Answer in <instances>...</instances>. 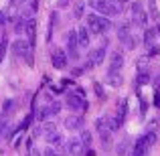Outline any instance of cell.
Returning a JSON list of instances; mask_svg holds the SVG:
<instances>
[{"instance_id": "obj_1", "label": "cell", "mask_w": 160, "mask_h": 156, "mask_svg": "<svg viewBox=\"0 0 160 156\" xmlns=\"http://www.w3.org/2000/svg\"><path fill=\"white\" fill-rule=\"evenodd\" d=\"M109 27H112V23H109L106 16L95 14V12H91L87 16V31H91L93 35H103V33L109 31Z\"/></svg>"}, {"instance_id": "obj_2", "label": "cell", "mask_w": 160, "mask_h": 156, "mask_svg": "<svg viewBox=\"0 0 160 156\" xmlns=\"http://www.w3.org/2000/svg\"><path fill=\"white\" fill-rule=\"evenodd\" d=\"M132 23L140 28H146V24H148V14L140 2H132Z\"/></svg>"}, {"instance_id": "obj_3", "label": "cell", "mask_w": 160, "mask_h": 156, "mask_svg": "<svg viewBox=\"0 0 160 156\" xmlns=\"http://www.w3.org/2000/svg\"><path fill=\"white\" fill-rule=\"evenodd\" d=\"M106 47L103 45H99V47H95V49H91L89 51V57H87V67H98V65H102L103 61H106Z\"/></svg>"}, {"instance_id": "obj_4", "label": "cell", "mask_w": 160, "mask_h": 156, "mask_svg": "<svg viewBox=\"0 0 160 156\" xmlns=\"http://www.w3.org/2000/svg\"><path fill=\"white\" fill-rule=\"evenodd\" d=\"M118 39L126 45V49H134L136 47V39L132 37L128 24H120V27H118Z\"/></svg>"}, {"instance_id": "obj_5", "label": "cell", "mask_w": 160, "mask_h": 156, "mask_svg": "<svg viewBox=\"0 0 160 156\" xmlns=\"http://www.w3.org/2000/svg\"><path fill=\"white\" fill-rule=\"evenodd\" d=\"M51 63L55 69H65L67 63H69V57H67V53L63 51V49H53L51 53Z\"/></svg>"}, {"instance_id": "obj_6", "label": "cell", "mask_w": 160, "mask_h": 156, "mask_svg": "<svg viewBox=\"0 0 160 156\" xmlns=\"http://www.w3.org/2000/svg\"><path fill=\"white\" fill-rule=\"evenodd\" d=\"M67 105H69L73 112H85L87 109V103H85V99L81 98V93H69L67 95Z\"/></svg>"}, {"instance_id": "obj_7", "label": "cell", "mask_w": 160, "mask_h": 156, "mask_svg": "<svg viewBox=\"0 0 160 156\" xmlns=\"http://www.w3.org/2000/svg\"><path fill=\"white\" fill-rule=\"evenodd\" d=\"M65 128L67 130H83L85 128V118L77 116V113H75V116H69L65 120Z\"/></svg>"}, {"instance_id": "obj_8", "label": "cell", "mask_w": 160, "mask_h": 156, "mask_svg": "<svg viewBox=\"0 0 160 156\" xmlns=\"http://www.w3.org/2000/svg\"><path fill=\"white\" fill-rule=\"evenodd\" d=\"M122 67H124V55L120 51L109 53V69L108 71H122Z\"/></svg>"}, {"instance_id": "obj_9", "label": "cell", "mask_w": 160, "mask_h": 156, "mask_svg": "<svg viewBox=\"0 0 160 156\" xmlns=\"http://www.w3.org/2000/svg\"><path fill=\"white\" fill-rule=\"evenodd\" d=\"M75 39H77L79 49H87L89 47V31H87V27L77 28V31H75Z\"/></svg>"}, {"instance_id": "obj_10", "label": "cell", "mask_w": 160, "mask_h": 156, "mask_svg": "<svg viewBox=\"0 0 160 156\" xmlns=\"http://www.w3.org/2000/svg\"><path fill=\"white\" fill-rule=\"evenodd\" d=\"M67 57L71 59H77L79 57V45H77V39H75V31L69 33V41H67Z\"/></svg>"}, {"instance_id": "obj_11", "label": "cell", "mask_w": 160, "mask_h": 156, "mask_svg": "<svg viewBox=\"0 0 160 156\" xmlns=\"http://www.w3.org/2000/svg\"><path fill=\"white\" fill-rule=\"evenodd\" d=\"M12 55H14V57H24V53L28 51V43L27 41H22V39H16V41H12Z\"/></svg>"}, {"instance_id": "obj_12", "label": "cell", "mask_w": 160, "mask_h": 156, "mask_svg": "<svg viewBox=\"0 0 160 156\" xmlns=\"http://www.w3.org/2000/svg\"><path fill=\"white\" fill-rule=\"evenodd\" d=\"M83 152V144H81V140L79 138H69L67 140V154H71V156H79Z\"/></svg>"}, {"instance_id": "obj_13", "label": "cell", "mask_w": 160, "mask_h": 156, "mask_svg": "<svg viewBox=\"0 0 160 156\" xmlns=\"http://www.w3.org/2000/svg\"><path fill=\"white\" fill-rule=\"evenodd\" d=\"M152 148V146L146 142V138L144 136H140L136 140V146H134V152H138V154H142V156H148V150Z\"/></svg>"}, {"instance_id": "obj_14", "label": "cell", "mask_w": 160, "mask_h": 156, "mask_svg": "<svg viewBox=\"0 0 160 156\" xmlns=\"http://www.w3.org/2000/svg\"><path fill=\"white\" fill-rule=\"evenodd\" d=\"M122 73L120 71H108V83L112 87H122Z\"/></svg>"}, {"instance_id": "obj_15", "label": "cell", "mask_w": 160, "mask_h": 156, "mask_svg": "<svg viewBox=\"0 0 160 156\" xmlns=\"http://www.w3.org/2000/svg\"><path fill=\"white\" fill-rule=\"evenodd\" d=\"M45 142H47L49 146H55V144H59V142H63V136L57 132V130H55V132H51V134H47V136H45Z\"/></svg>"}, {"instance_id": "obj_16", "label": "cell", "mask_w": 160, "mask_h": 156, "mask_svg": "<svg viewBox=\"0 0 160 156\" xmlns=\"http://www.w3.org/2000/svg\"><path fill=\"white\" fill-rule=\"evenodd\" d=\"M87 4H89V8L93 12H99V14H102L103 8H106V0H87Z\"/></svg>"}, {"instance_id": "obj_17", "label": "cell", "mask_w": 160, "mask_h": 156, "mask_svg": "<svg viewBox=\"0 0 160 156\" xmlns=\"http://www.w3.org/2000/svg\"><path fill=\"white\" fill-rule=\"evenodd\" d=\"M79 132H81V136H79V140H81V144H83V148H89L91 146V132L89 130H79Z\"/></svg>"}, {"instance_id": "obj_18", "label": "cell", "mask_w": 160, "mask_h": 156, "mask_svg": "<svg viewBox=\"0 0 160 156\" xmlns=\"http://www.w3.org/2000/svg\"><path fill=\"white\" fill-rule=\"evenodd\" d=\"M99 138H102V148L108 150L109 144H112V138H109V130H103V132H99Z\"/></svg>"}, {"instance_id": "obj_19", "label": "cell", "mask_w": 160, "mask_h": 156, "mask_svg": "<svg viewBox=\"0 0 160 156\" xmlns=\"http://www.w3.org/2000/svg\"><path fill=\"white\" fill-rule=\"evenodd\" d=\"M148 16H150V18H158V6H156V0H148Z\"/></svg>"}, {"instance_id": "obj_20", "label": "cell", "mask_w": 160, "mask_h": 156, "mask_svg": "<svg viewBox=\"0 0 160 156\" xmlns=\"http://www.w3.org/2000/svg\"><path fill=\"white\" fill-rule=\"evenodd\" d=\"M53 113H51V105H43V108L39 109V120L41 122H45L47 118H51Z\"/></svg>"}, {"instance_id": "obj_21", "label": "cell", "mask_w": 160, "mask_h": 156, "mask_svg": "<svg viewBox=\"0 0 160 156\" xmlns=\"http://www.w3.org/2000/svg\"><path fill=\"white\" fill-rule=\"evenodd\" d=\"M154 35H156V28H146V33H144V43H146V47H150V45H152Z\"/></svg>"}, {"instance_id": "obj_22", "label": "cell", "mask_w": 160, "mask_h": 156, "mask_svg": "<svg viewBox=\"0 0 160 156\" xmlns=\"http://www.w3.org/2000/svg\"><path fill=\"white\" fill-rule=\"evenodd\" d=\"M83 10H85V2H81V0H79V2L75 4V8H73V16H75V18H81V16H83Z\"/></svg>"}, {"instance_id": "obj_23", "label": "cell", "mask_w": 160, "mask_h": 156, "mask_svg": "<svg viewBox=\"0 0 160 156\" xmlns=\"http://www.w3.org/2000/svg\"><path fill=\"white\" fill-rule=\"evenodd\" d=\"M6 49H8V39H6V35H2L0 37V61H2L4 55H6Z\"/></svg>"}, {"instance_id": "obj_24", "label": "cell", "mask_w": 160, "mask_h": 156, "mask_svg": "<svg viewBox=\"0 0 160 156\" xmlns=\"http://www.w3.org/2000/svg\"><path fill=\"white\" fill-rule=\"evenodd\" d=\"M95 130H98V134L103 132V130H108V118H98V120H95Z\"/></svg>"}, {"instance_id": "obj_25", "label": "cell", "mask_w": 160, "mask_h": 156, "mask_svg": "<svg viewBox=\"0 0 160 156\" xmlns=\"http://www.w3.org/2000/svg\"><path fill=\"white\" fill-rule=\"evenodd\" d=\"M144 138H146V142H148L150 146H154V144H156V140H158V136H156V132H154V130H150L148 134H144Z\"/></svg>"}, {"instance_id": "obj_26", "label": "cell", "mask_w": 160, "mask_h": 156, "mask_svg": "<svg viewBox=\"0 0 160 156\" xmlns=\"http://www.w3.org/2000/svg\"><path fill=\"white\" fill-rule=\"evenodd\" d=\"M93 89H95V93H98V98L103 102V99H106V91H103L102 83H98V81H95V83H93Z\"/></svg>"}, {"instance_id": "obj_27", "label": "cell", "mask_w": 160, "mask_h": 156, "mask_svg": "<svg viewBox=\"0 0 160 156\" xmlns=\"http://www.w3.org/2000/svg\"><path fill=\"white\" fill-rule=\"evenodd\" d=\"M6 128H8V120H6V113H2V116H0V138H2V134H4Z\"/></svg>"}, {"instance_id": "obj_28", "label": "cell", "mask_w": 160, "mask_h": 156, "mask_svg": "<svg viewBox=\"0 0 160 156\" xmlns=\"http://www.w3.org/2000/svg\"><path fill=\"white\" fill-rule=\"evenodd\" d=\"M32 118H35V116H32V113H31V116H27V118H24V120H22V124H20V126H18V130H27V128H28V126H31V122H32Z\"/></svg>"}, {"instance_id": "obj_29", "label": "cell", "mask_w": 160, "mask_h": 156, "mask_svg": "<svg viewBox=\"0 0 160 156\" xmlns=\"http://www.w3.org/2000/svg\"><path fill=\"white\" fill-rule=\"evenodd\" d=\"M148 73H146V71H142L140 75H138V83H140V85H146V83H148Z\"/></svg>"}, {"instance_id": "obj_30", "label": "cell", "mask_w": 160, "mask_h": 156, "mask_svg": "<svg viewBox=\"0 0 160 156\" xmlns=\"http://www.w3.org/2000/svg\"><path fill=\"white\" fill-rule=\"evenodd\" d=\"M12 108H14V103H12V99H6V102H4V108H2V113H6V116H8V112H10Z\"/></svg>"}, {"instance_id": "obj_31", "label": "cell", "mask_w": 160, "mask_h": 156, "mask_svg": "<svg viewBox=\"0 0 160 156\" xmlns=\"http://www.w3.org/2000/svg\"><path fill=\"white\" fill-rule=\"evenodd\" d=\"M59 112H61V103H59V102H53L51 103V113H53V116H57Z\"/></svg>"}, {"instance_id": "obj_32", "label": "cell", "mask_w": 160, "mask_h": 156, "mask_svg": "<svg viewBox=\"0 0 160 156\" xmlns=\"http://www.w3.org/2000/svg\"><path fill=\"white\" fill-rule=\"evenodd\" d=\"M43 156H59V154L55 152L53 146H47V148H45V152H43Z\"/></svg>"}, {"instance_id": "obj_33", "label": "cell", "mask_w": 160, "mask_h": 156, "mask_svg": "<svg viewBox=\"0 0 160 156\" xmlns=\"http://www.w3.org/2000/svg\"><path fill=\"white\" fill-rule=\"evenodd\" d=\"M146 63H148V59H140V61H138V69H140V73H142V71H146V67H148Z\"/></svg>"}, {"instance_id": "obj_34", "label": "cell", "mask_w": 160, "mask_h": 156, "mask_svg": "<svg viewBox=\"0 0 160 156\" xmlns=\"http://www.w3.org/2000/svg\"><path fill=\"white\" fill-rule=\"evenodd\" d=\"M24 59H27V63H28V67H32V63H35V61H32V53H31V49H28V51H27V53H24Z\"/></svg>"}, {"instance_id": "obj_35", "label": "cell", "mask_w": 160, "mask_h": 156, "mask_svg": "<svg viewBox=\"0 0 160 156\" xmlns=\"http://www.w3.org/2000/svg\"><path fill=\"white\" fill-rule=\"evenodd\" d=\"M146 109H148V103L144 102V98H140V112H142V116L146 113Z\"/></svg>"}, {"instance_id": "obj_36", "label": "cell", "mask_w": 160, "mask_h": 156, "mask_svg": "<svg viewBox=\"0 0 160 156\" xmlns=\"http://www.w3.org/2000/svg\"><path fill=\"white\" fill-rule=\"evenodd\" d=\"M148 49H150V55H158L160 53V47H156V45H150Z\"/></svg>"}, {"instance_id": "obj_37", "label": "cell", "mask_w": 160, "mask_h": 156, "mask_svg": "<svg viewBox=\"0 0 160 156\" xmlns=\"http://www.w3.org/2000/svg\"><path fill=\"white\" fill-rule=\"evenodd\" d=\"M154 103H156V108H160V89H156V95H154Z\"/></svg>"}, {"instance_id": "obj_38", "label": "cell", "mask_w": 160, "mask_h": 156, "mask_svg": "<svg viewBox=\"0 0 160 156\" xmlns=\"http://www.w3.org/2000/svg\"><path fill=\"white\" fill-rule=\"evenodd\" d=\"M126 144H120V148H118V154L120 156H126V148H124Z\"/></svg>"}, {"instance_id": "obj_39", "label": "cell", "mask_w": 160, "mask_h": 156, "mask_svg": "<svg viewBox=\"0 0 160 156\" xmlns=\"http://www.w3.org/2000/svg\"><path fill=\"white\" fill-rule=\"evenodd\" d=\"M4 23H6V14H4V12L2 10H0V27H2V24Z\"/></svg>"}, {"instance_id": "obj_40", "label": "cell", "mask_w": 160, "mask_h": 156, "mask_svg": "<svg viewBox=\"0 0 160 156\" xmlns=\"http://www.w3.org/2000/svg\"><path fill=\"white\" fill-rule=\"evenodd\" d=\"M24 0H10V6H18V4H22Z\"/></svg>"}, {"instance_id": "obj_41", "label": "cell", "mask_w": 160, "mask_h": 156, "mask_svg": "<svg viewBox=\"0 0 160 156\" xmlns=\"http://www.w3.org/2000/svg\"><path fill=\"white\" fill-rule=\"evenodd\" d=\"M81 73H83L81 67H75V69H73V75H81Z\"/></svg>"}, {"instance_id": "obj_42", "label": "cell", "mask_w": 160, "mask_h": 156, "mask_svg": "<svg viewBox=\"0 0 160 156\" xmlns=\"http://www.w3.org/2000/svg\"><path fill=\"white\" fill-rule=\"evenodd\" d=\"M67 4H69V0H59V6H61V8H65Z\"/></svg>"}, {"instance_id": "obj_43", "label": "cell", "mask_w": 160, "mask_h": 156, "mask_svg": "<svg viewBox=\"0 0 160 156\" xmlns=\"http://www.w3.org/2000/svg\"><path fill=\"white\" fill-rule=\"evenodd\" d=\"M85 156H95V152H93V150H87V154Z\"/></svg>"}, {"instance_id": "obj_44", "label": "cell", "mask_w": 160, "mask_h": 156, "mask_svg": "<svg viewBox=\"0 0 160 156\" xmlns=\"http://www.w3.org/2000/svg\"><path fill=\"white\" fill-rule=\"evenodd\" d=\"M32 156H41V152L39 150H32Z\"/></svg>"}, {"instance_id": "obj_45", "label": "cell", "mask_w": 160, "mask_h": 156, "mask_svg": "<svg viewBox=\"0 0 160 156\" xmlns=\"http://www.w3.org/2000/svg\"><path fill=\"white\" fill-rule=\"evenodd\" d=\"M130 156H142V154H138V152H134V150H132V152H130Z\"/></svg>"}, {"instance_id": "obj_46", "label": "cell", "mask_w": 160, "mask_h": 156, "mask_svg": "<svg viewBox=\"0 0 160 156\" xmlns=\"http://www.w3.org/2000/svg\"><path fill=\"white\" fill-rule=\"evenodd\" d=\"M156 33H158V35H160V24H158V27H156Z\"/></svg>"}, {"instance_id": "obj_47", "label": "cell", "mask_w": 160, "mask_h": 156, "mask_svg": "<svg viewBox=\"0 0 160 156\" xmlns=\"http://www.w3.org/2000/svg\"><path fill=\"white\" fill-rule=\"evenodd\" d=\"M122 2H128V0H122Z\"/></svg>"}]
</instances>
